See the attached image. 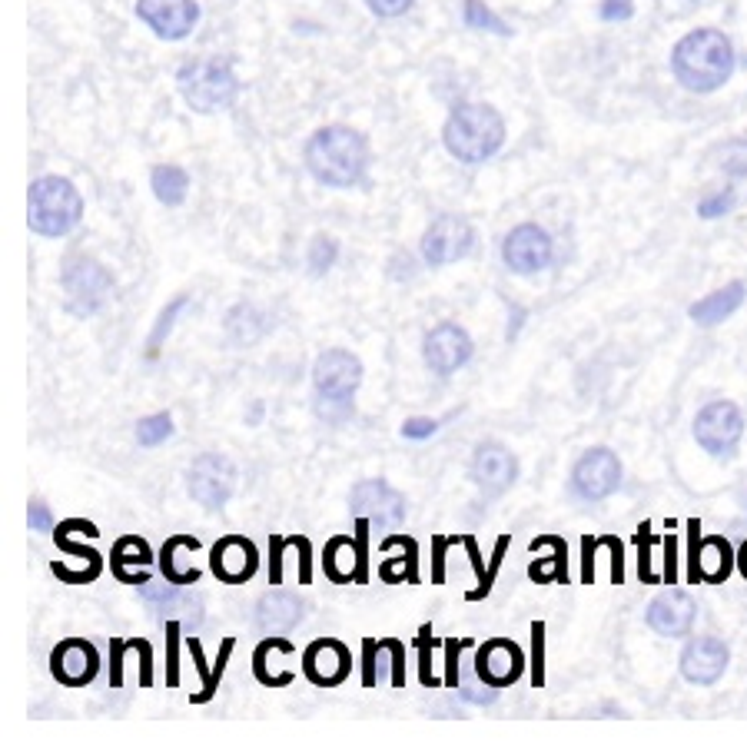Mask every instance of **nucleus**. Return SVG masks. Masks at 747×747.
<instances>
[{
  "instance_id": "ea45409f",
  "label": "nucleus",
  "mask_w": 747,
  "mask_h": 747,
  "mask_svg": "<svg viewBox=\"0 0 747 747\" xmlns=\"http://www.w3.org/2000/svg\"><path fill=\"white\" fill-rule=\"evenodd\" d=\"M336 253H339V246H336V240H332V236H326V233L313 236V243H309V256H306L309 273H313V276H326L329 269H332V263H336Z\"/></svg>"
},
{
  "instance_id": "bb28decb",
  "label": "nucleus",
  "mask_w": 747,
  "mask_h": 747,
  "mask_svg": "<svg viewBox=\"0 0 747 747\" xmlns=\"http://www.w3.org/2000/svg\"><path fill=\"white\" fill-rule=\"evenodd\" d=\"M744 296H747V286L744 283H728L721 289H714V293H708L704 299H698L688 316L694 319L698 326H718L724 323V319H731L738 309L744 306Z\"/></svg>"
},
{
  "instance_id": "0eeeda50",
  "label": "nucleus",
  "mask_w": 747,
  "mask_h": 747,
  "mask_svg": "<svg viewBox=\"0 0 747 747\" xmlns=\"http://www.w3.org/2000/svg\"><path fill=\"white\" fill-rule=\"evenodd\" d=\"M349 512L366 515L372 528H379V532H396V528L406 522L409 505H406V495H402L396 485H389L386 479H362L352 485Z\"/></svg>"
},
{
  "instance_id": "c85d7f7f",
  "label": "nucleus",
  "mask_w": 747,
  "mask_h": 747,
  "mask_svg": "<svg viewBox=\"0 0 747 747\" xmlns=\"http://www.w3.org/2000/svg\"><path fill=\"white\" fill-rule=\"evenodd\" d=\"M323 572L332 585H356V575H359L356 535L329 538L323 548Z\"/></svg>"
},
{
  "instance_id": "f3484780",
  "label": "nucleus",
  "mask_w": 747,
  "mask_h": 747,
  "mask_svg": "<svg viewBox=\"0 0 747 747\" xmlns=\"http://www.w3.org/2000/svg\"><path fill=\"white\" fill-rule=\"evenodd\" d=\"M352 671V651L339 638H316L303 651V674L316 688H339Z\"/></svg>"
},
{
  "instance_id": "4468645a",
  "label": "nucleus",
  "mask_w": 747,
  "mask_h": 747,
  "mask_svg": "<svg viewBox=\"0 0 747 747\" xmlns=\"http://www.w3.org/2000/svg\"><path fill=\"white\" fill-rule=\"evenodd\" d=\"M137 17L160 40H183L200 24L196 0H137Z\"/></svg>"
},
{
  "instance_id": "5701e85b",
  "label": "nucleus",
  "mask_w": 747,
  "mask_h": 747,
  "mask_svg": "<svg viewBox=\"0 0 747 747\" xmlns=\"http://www.w3.org/2000/svg\"><path fill=\"white\" fill-rule=\"evenodd\" d=\"M648 628L658 631L661 638H684L698 618V601H694L688 591L681 588H668L648 605Z\"/></svg>"
},
{
  "instance_id": "dca6fc26",
  "label": "nucleus",
  "mask_w": 747,
  "mask_h": 747,
  "mask_svg": "<svg viewBox=\"0 0 747 747\" xmlns=\"http://www.w3.org/2000/svg\"><path fill=\"white\" fill-rule=\"evenodd\" d=\"M469 472H472V482L479 485L485 495H505L518 479V459L502 442H482V445H475Z\"/></svg>"
},
{
  "instance_id": "c756f323",
  "label": "nucleus",
  "mask_w": 747,
  "mask_h": 747,
  "mask_svg": "<svg viewBox=\"0 0 747 747\" xmlns=\"http://www.w3.org/2000/svg\"><path fill=\"white\" fill-rule=\"evenodd\" d=\"M200 548V538L196 535H170L163 542V548H160V575L166 578V581H173V585H180V588H186V585H196L200 581V568H180V552L183 548Z\"/></svg>"
},
{
  "instance_id": "bf43d9fd",
  "label": "nucleus",
  "mask_w": 747,
  "mask_h": 747,
  "mask_svg": "<svg viewBox=\"0 0 747 747\" xmlns=\"http://www.w3.org/2000/svg\"><path fill=\"white\" fill-rule=\"evenodd\" d=\"M595 552H598V538H581V581L591 585V578H595Z\"/></svg>"
},
{
  "instance_id": "864d4df0",
  "label": "nucleus",
  "mask_w": 747,
  "mask_h": 747,
  "mask_svg": "<svg viewBox=\"0 0 747 747\" xmlns=\"http://www.w3.org/2000/svg\"><path fill=\"white\" fill-rule=\"evenodd\" d=\"M651 528L648 525H641L638 528V535H635V542H638V575H641V581H655V572H651Z\"/></svg>"
},
{
  "instance_id": "f704fd0d",
  "label": "nucleus",
  "mask_w": 747,
  "mask_h": 747,
  "mask_svg": "<svg viewBox=\"0 0 747 747\" xmlns=\"http://www.w3.org/2000/svg\"><path fill=\"white\" fill-rule=\"evenodd\" d=\"M190 306V296H176L170 306L163 309L160 313V319H157V326H153V332H150V339H147V359H157L160 356V349H163V339L170 336V329H173V323H176V316L183 313V309Z\"/></svg>"
},
{
  "instance_id": "39448f33",
  "label": "nucleus",
  "mask_w": 747,
  "mask_h": 747,
  "mask_svg": "<svg viewBox=\"0 0 747 747\" xmlns=\"http://www.w3.org/2000/svg\"><path fill=\"white\" fill-rule=\"evenodd\" d=\"M176 87L186 107L196 113H216L226 110L240 97V77L226 60H193V64L180 67L176 74Z\"/></svg>"
},
{
  "instance_id": "2eb2a0df",
  "label": "nucleus",
  "mask_w": 747,
  "mask_h": 747,
  "mask_svg": "<svg viewBox=\"0 0 747 747\" xmlns=\"http://www.w3.org/2000/svg\"><path fill=\"white\" fill-rule=\"evenodd\" d=\"M475 674L489 688H512V684L525 674V651L508 638H489L475 651Z\"/></svg>"
},
{
  "instance_id": "5fc2aeb1",
  "label": "nucleus",
  "mask_w": 747,
  "mask_h": 747,
  "mask_svg": "<svg viewBox=\"0 0 747 747\" xmlns=\"http://www.w3.org/2000/svg\"><path fill=\"white\" fill-rule=\"evenodd\" d=\"M601 20H608V24H621V20H631L635 17V0H601Z\"/></svg>"
},
{
  "instance_id": "b1692460",
  "label": "nucleus",
  "mask_w": 747,
  "mask_h": 747,
  "mask_svg": "<svg viewBox=\"0 0 747 747\" xmlns=\"http://www.w3.org/2000/svg\"><path fill=\"white\" fill-rule=\"evenodd\" d=\"M303 615H306V605L299 601V595H293V591H286V588H273L256 601L253 621L263 635H289V631L303 621Z\"/></svg>"
},
{
  "instance_id": "c9c22d12",
  "label": "nucleus",
  "mask_w": 747,
  "mask_h": 747,
  "mask_svg": "<svg viewBox=\"0 0 747 747\" xmlns=\"http://www.w3.org/2000/svg\"><path fill=\"white\" fill-rule=\"evenodd\" d=\"M508 545H512V538H508V535H498L489 568H485V575L479 578V585H475L472 591H465V598H469V601H482V598H489V595H492L495 578H498V572H502V562H505V555H508Z\"/></svg>"
},
{
  "instance_id": "de8ad7c7",
  "label": "nucleus",
  "mask_w": 747,
  "mask_h": 747,
  "mask_svg": "<svg viewBox=\"0 0 747 747\" xmlns=\"http://www.w3.org/2000/svg\"><path fill=\"white\" fill-rule=\"evenodd\" d=\"M731 206H734V190H718L698 203V216L701 220H718V216L731 213Z\"/></svg>"
},
{
  "instance_id": "393cba45",
  "label": "nucleus",
  "mask_w": 747,
  "mask_h": 747,
  "mask_svg": "<svg viewBox=\"0 0 747 747\" xmlns=\"http://www.w3.org/2000/svg\"><path fill=\"white\" fill-rule=\"evenodd\" d=\"M150 565H153V552L147 545V538L140 535H120L113 542L110 552V572L123 585H147L150 581Z\"/></svg>"
},
{
  "instance_id": "473e14b6",
  "label": "nucleus",
  "mask_w": 747,
  "mask_h": 747,
  "mask_svg": "<svg viewBox=\"0 0 747 747\" xmlns=\"http://www.w3.org/2000/svg\"><path fill=\"white\" fill-rule=\"evenodd\" d=\"M548 545H552V555L548 558H538V562L528 565V578L535 581V585H548V581H565L568 578V548H565V538L558 535H542Z\"/></svg>"
},
{
  "instance_id": "ddd939ff",
  "label": "nucleus",
  "mask_w": 747,
  "mask_h": 747,
  "mask_svg": "<svg viewBox=\"0 0 747 747\" xmlns=\"http://www.w3.org/2000/svg\"><path fill=\"white\" fill-rule=\"evenodd\" d=\"M505 266L518 276H532L552 263V236H548L538 223H522L505 236L502 243Z\"/></svg>"
},
{
  "instance_id": "f03ea898",
  "label": "nucleus",
  "mask_w": 747,
  "mask_h": 747,
  "mask_svg": "<svg viewBox=\"0 0 747 747\" xmlns=\"http://www.w3.org/2000/svg\"><path fill=\"white\" fill-rule=\"evenodd\" d=\"M671 74L691 93H714L734 74V47L728 34L698 27L684 34L671 50Z\"/></svg>"
},
{
  "instance_id": "a878e982",
  "label": "nucleus",
  "mask_w": 747,
  "mask_h": 747,
  "mask_svg": "<svg viewBox=\"0 0 747 747\" xmlns=\"http://www.w3.org/2000/svg\"><path fill=\"white\" fill-rule=\"evenodd\" d=\"M402 548V558H389V562L379 565V578L386 585H419V542L409 535H386L382 538V552L389 548Z\"/></svg>"
},
{
  "instance_id": "1a4fd4ad",
  "label": "nucleus",
  "mask_w": 747,
  "mask_h": 747,
  "mask_svg": "<svg viewBox=\"0 0 747 747\" xmlns=\"http://www.w3.org/2000/svg\"><path fill=\"white\" fill-rule=\"evenodd\" d=\"M186 489H190L193 502L216 512V508L230 502V495L236 489V465L223 452L196 455L190 472H186Z\"/></svg>"
},
{
  "instance_id": "7c9ffc66",
  "label": "nucleus",
  "mask_w": 747,
  "mask_h": 747,
  "mask_svg": "<svg viewBox=\"0 0 747 747\" xmlns=\"http://www.w3.org/2000/svg\"><path fill=\"white\" fill-rule=\"evenodd\" d=\"M269 651H286V655H293L296 645H293V641H286L283 635H269V638L259 641L256 651H253V674H256V681L263 684V688H286V684H293L296 681L293 671H279V674L269 671V664H266Z\"/></svg>"
},
{
  "instance_id": "9b49d317",
  "label": "nucleus",
  "mask_w": 747,
  "mask_h": 747,
  "mask_svg": "<svg viewBox=\"0 0 747 747\" xmlns=\"http://www.w3.org/2000/svg\"><path fill=\"white\" fill-rule=\"evenodd\" d=\"M621 485V462L618 455L595 445L572 465V492L581 502H601V498L615 495Z\"/></svg>"
},
{
  "instance_id": "69168bd1",
  "label": "nucleus",
  "mask_w": 747,
  "mask_h": 747,
  "mask_svg": "<svg viewBox=\"0 0 747 747\" xmlns=\"http://www.w3.org/2000/svg\"><path fill=\"white\" fill-rule=\"evenodd\" d=\"M738 568H741V575L747 578V542L741 545V552H738Z\"/></svg>"
},
{
  "instance_id": "603ef678",
  "label": "nucleus",
  "mask_w": 747,
  "mask_h": 747,
  "mask_svg": "<svg viewBox=\"0 0 747 747\" xmlns=\"http://www.w3.org/2000/svg\"><path fill=\"white\" fill-rule=\"evenodd\" d=\"M452 545V535H432V585H445V555Z\"/></svg>"
},
{
  "instance_id": "49530a36",
  "label": "nucleus",
  "mask_w": 747,
  "mask_h": 747,
  "mask_svg": "<svg viewBox=\"0 0 747 747\" xmlns=\"http://www.w3.org/2000/svg\"><path fill=\"white\" fill-rule=\"evenodd\" d=\"M379 645L392 655V688H406V645L399 638H379Z\"/></svg>"
},
{
  "instance_id": "7ed1b4c3",
  "label": "nucleus",
  "mask_w": 747,
  "mask_h": 747,
  "mask_svg": "<svg viewBox=\"0 0 747 747\" xmlns=\"http://www.w3.org/2000/svg\"><path fill=\"white\" fill-rule=\"evenodd\" d=\"M442 143L459 163L492 160L505 143V120L492 103H459L442 127Z\"/></svg>"
},
{
  "instance_id": "e2e57ef3",
  "label": "nucleus",
  "mask_w": 747,
  "mask_h": 747,
  "mask_svg": "<svg viewBox=\"0 0 747 747\" xmlns=\"http://www.w3.org/2000/svg\"><path fill=\"white\" fill-rule=\"evenodd\" d=\"M459 698H462V701H469V704H495V701H498V688H485V691L459 688Z\"/></svg>"
},
{
  "instance_id": "c03bdc74",
  "label": "nucleus",
  "mask_w": 747,
  "mask_h": 747,
  "mask_svg": "<svg viewBox=\"0 0 747 747\" xmlns=\"http://www.w3.org/2000/svg\"><path fill=\"white\" fill-rule=\"evenodd\" d=\"M472 645V638H449L445 641V688H452V691H459V655H462V648H469Z\"/></svg>"
},
{
  "instance_id": "6e6552de",
  "label": "nucleus",
  "mask_w": 747,
  "mask_h": 747,
  "mask_svg": "<svg viewBox=\"0 0 747 747\" xmlns=\"http://www.w3.org/2000/svg\"><path fill=\"white\" fill-rule=\"evenodd\" d=\"M694 439H698V445L704 452L718 455V459H724V455H734L738 452V445L744 439V415L741 409L734 406V402L728 399H714L708 402L698 419H694Z\"/></svg>"
},
{
  "instance_id": "f257e3e1",
  "label": "nucleus",
  "mask_w": 747,
  "mask_h": 747,
  "mask_svg": "<svg viewBox=\"0 0 747 747\" xmlns=\"http://www.w3.org/2000/svg\"><path fill=\"white\" fill-rule=\"evenodd\" d=\"M303 160L316 183L332 186V190H349L366 176L369 143L359 130L332 123V127H319L306 140Z\"/></svg>"
},
{
  "instance_id": "cd10ccee",
  "label": "nucleus",
  "mask_w": 747,
  "mask_h": 747,
  "mask_svg": "<svg viewBox=\"0 0 747 747\" xmlns=\"http://www.w3.org/2000/svg\"><path fill=\"white\" fill-rule=\"evenodd\" d=\"M137 651L140 655V688L153 684V645L147 638H110V684L123 688V668H127V655Z\"/></svg>"
},
{
  "instance_id": "37998d69",
  "label": "nucleus",
  "mask_w": 747,
  "mask_h": 747,
  "mask_svg": "<svg viewBox=\"0 0 747 747\" xmlns=\"http://www.w3.org/2000/svg\"><path fill=\"white\" fill-rule=\"evenodd\" d=\"M721 170L741 180L747 176V140H731L728 147L721 150Z\"/></svg>"
},
{
  "instance_id": "8fccbe9b",
  "label": "nucleus",
  "mask_w": 747,
  "mask_h": 747,
  "mask_svg": "<svg viewBox=\"0 0 747 747\" xmlns=\"http://www.w3.org/2000/svg\"><path fill=\"white\" fill-rule=\"evenodd\" d=\"M382 651L379 638H362V688H376V655Z\"/></svg>"
},
{
  "instance_id": "a19ab883",
  "label": "nucleus",
  "mask_w": 747,
  "mask_h": 747,
  "mask_svg": "<svg viewBox=\"0 0 747 747\" xmlns=\"http://www.w3.org/2000/svg\"><path fill=\"white\" fill-rule=\"evenodd\" d=\"M435 645H439V638H432V625H422L419 638H415V648H419V681H422V688H439V684H445V681H439L432 674V648Z\"/></svg>"
},
{
  "instance_id": "4c0bfd02",
  "label": "nucleus",
  "mask_w": 747,
  "mask_h": 747,
  "mask_svg": "<svg viewBox=\"0 0 747 747\" xmlns=\"http://www.w3.org/2000/svg\"><path fill=\"white\" fill-rule=\"evenodd\" d=\"M186 648H190L196 671H200V678H203V688L196 691V694H190V701H193V704L213 701V698H216V688H220V684L213 681V664H206V658H203V641H200V638H186Z\"/></svg>"
},
{
  "instance_id": "72a5a7b5",
  "label": "nucleus",
  "mask_w": 747,
  "mask_h": 747,
  "mask_svg": "<svg viewBox=\"0 0 747 747\" xmlns=\"http://www.w3.org/2000/svg\"><path fill=\"white\" fill-rule=\"evenodd\" d=\"M313 412L319 422L326 425H346L356 415V396H326V392H313Z\"/></svg>"
},
{
  "instance_id": "6ab92c4d",
  "label": "nucleus",
  "mask_w": 747,
  "mask_h": 747,
  "mask_svg": "<svg viewBox=\"0 0 747 747\" xmlns=\"http://www.w3.org/2000/svg\"><path fill=\"white\" fill-rule=\"evenodd\" d=\"M100 671V655L87 638H64L50 651V674L64 688H87Z\"/></svg>"
},
{
  "instance_id": "4be33fe9",
  "label": "nucleus",
  "mask_w": 747,
  "mask_h": 747,
  "mask_svg": "<svg viewBox=\"0 0 747 747\" xmlns=\"http://www.w3.org/2000/svg\"><path fill=\"white\" fill-rule=\"evenodd\" d=\"M728 661H731V651L721 638L701 635V638H691L688 645H684L681 674H684V681H691V684H714V681L724 678Z\"/></svg>"
},
{
  "instance_id": "680f3d73",
  "label": "nucleus",
  "mask_w": 747,
  "mask_h": 747,
  "mask_svg": "<svg viewBox=\"0 0 747 747\" xmlns=\"http://www.w3.org/2000/svg\"><path fill=\"white\" fill-rule=\"evenodd\" d=\"M608 545H611V581L621 585V578H625V558H621V542L615 535H608Z\"/></svg>"
},
{
  "instance_id": "423d86ee",
  "label": "nucleus",
  "mask_w": 747,
  "mask_h": 747,
  "mask_svg": "<svg viewBox=\"0 0 747 747\" xmlns=\"http://www.w3.org/2000/svg\"><path fill=\"white\" fill-rule=\"evenodd\" d=\"M60 283H64V293H67V299H64L67 309L80 319L97 313V309L107 303V296L113 293L110 269L100 266L97 259H87V256L70 259V263L64 266Z\"/></svg>"
},
{
  "instance_id": "412c9836",
  "label": "nucleus",
  "mask_w": 747,
  "mask_h": 747,
  "mask_svg": "<svg viewBox=\"0 0 747 747\" xmlns=\"http://www.w3.org/2000/svg\"><path fill=\"white\" fill-rule=\"evenodd\" d=\"M210 572L223 585H246L259 572V552L246 535H223L210 548Z\"/></svg>"
},
{
  "instance_id": "13d9d810",
  "label": "nucleus",
  "mask_w": 747,
  "mask_h": 747,
  "mask_svg": "<svg viewBox=\"0 0 747 747\" xmlns=\"http://www.w3.org/2000/svg\"><path fill=\"white\" fill-rule=\"evenodd\" d=\"M27 522L34 532H54V522H50V508L47 502H40V498H34L27 508Z\"/></svg>"
},
{
  "instance_id": "0e129e2a",
  "label": "nucleus",
  "mask_w": 747,
  "mask_h": 747,
  "mask_svg": "<svg viewBox=\"0 0 747 747\" xmlns=\"http://www.w3.org/2000/svg\"><path fill=\"white\" fill-rule=\"evenodd\" d=\"M462 542H465V552H469V562H472V568H475V575H485V562H482V552H479V542H475V535H462Z\"/></svg>"
},
{
  "instance_id": "aec40b11",
  "label": "nucleus",
  "mask_w": 747,
  "mask_h": 747,
  "mask_svg": "<svg viewBox=\"0 0 747 747\" xmlns=\"http://www.w3.org/2000/svg\"><path fill=\"white\" fill-rule=\"evenodd\" d=\"M688 532H691V568H688V578L691 581H708V585H721V581H728L734 562H738V555L731 552L728 538L721 535H708L698 542V522H688Z\"/></svg>"
},
{
  "instance_id": "6e6d98bb",
  "label": "nucleus",
  "mask_w": 747,
  "mask_h": 747,
  "mask_svg": "<svg viewBox=\"0 0 747 747\" xmlns=\"http://www.w3.org/2000/svg\"><path fill=\"white\" fill-rule=\"evenodd\" d=\"M415 0H366V7L376 17H402L406 10H412Z\"/></svg>"
},
{
  "instance_id": "052dcab7",
  "label": "nucleus",
  "mask_w": 747,
  "mask_h": 747,
  "mask_svg": "<svg viewBox=\"0 0 747 747\" xmlns=\"http://www.w3.org/2000/svg\"><path fill=\"white\" fill-rule=\"evenodd\" d=\"M674 575H678V542L674 535H664V585H674Z\"/></svg>"
},
{
  "instance_id": "2f4dec72",
  "label": "nucleus",
  "mask_w": 747,
  "mask_h": 747,
  "mask_svg": "<svg viewBox=\"0 0 747 747\" xmlns=\"http://www.w3.org/2000/svg\"><path fill=\"white\" fill-rule=\"evenodd\" d=\"M150 186H153V196H157L163 206H180L186 203V196H190V173L176 163H160V166H153Z\"/></svg>"
},
{
  "instance_id": "4d7b16f0",
  "label": "nucleus",
  "mask_w": 747,
  "mask_h": 747,
  "mask_svg": "<svg viewBox=\"0 0 747 747\" xmlns=\"http://www.w3.org/2000/svg\"><path fill=\"white\" fill-rule=\"evenodd\" d=\"M435 429H439V422H435V419H425V415H415V419H409L406 425H402V435H406V439L422 442V439H429V435H435Z\"/></svg>"
},
{
  "instance_id": "09e8293b",
  "label": "nucleus",
  "mask_w": 747,
  "mask_h": 747,
  "mask_svg": "<svg viewBox=\"0 0 747 747\" xmlns=\"http://www.w3.org/2000/svg\"><path fill=\"white\" fill-rule=\"evenodd\" d=\"M54 542H57L60 552H67V555H74V558H83V562L103 565V555H100V552H93V548L74 542V538H70V532H64V528H60V525L54 528Z\"/></svg>"
},
{
  "instance_id": "58836bf2",
  "label": "nucleus",
  "mask_w": 747,
  "mask_h": 747,
  "mask_svg": "<svg viewBox=\"0 0 747 747\" xmlns=\"http://www.w3.org/2000/svg\"><path fill=\"white\" fill-rule=\"evenodd\" d=\"M173 435V415L170 412H157L147 415V419L137 422V442L153 449V445H163Z\"/></svg>"
},
{
  "instance_id": "a18cd8bd",
  "label": "nucleus",
  "mask_w": 747,
  "mask_h": 747,
  "mask_svg": "<svg viewBox=\"0 0 747 747\" xmlns=\"http://www.w3.org/2000/svg\"><path fill=\"white\" fill-rule=\"evenodd\" d=\"M532 684H545V621H532Z\"/></svg>"
},
{
  "instance_id": "3c124183",
  "label": "nucleus",
  "mask_w": 747,
  "mask_h": 747,
  "mask_svg": "<svg viewBox=\"0 0 747 747\" xmlns=\"http://www.w3.org/2000/svg\"><path fill=\"white\" fill-rule=\"evenodd\" d=\"M180 591H183L180 585H173V581H166V578H163V585H160V581H153V578L147 581V585H140V595L147 598L153 608H160V605H166V601H173L176 595H180Z\"/></svg>"
},
{
  "instance_id": "f8f14e48",
  "label": "nucleus",
  "mask_w": 747,
  "mask_h": 747,
  "mask_svg": "<svg viewBox=\"0 0 747 747\" xmlns=\"http://www.w3.org/2000/svg\"><path fill=\"white\" fill-rule=\"evenodd\" d=\"M475 342L459 323H439L435 329L425 332L422 339V359L435 376H452L459 372L465 362L472 359Z\"/></svg>"
},
{
  "instance_id": "9d476101",
  "label": "nucleus",
  "mask_w": 747,
  "mask_h": 747,
  "mask_svg": "<svg viewBox=\"0 0 747 747\" xmlns=\"http://www.w3.org/2000/svg\"><path fill=\"white\" fill-rule=\"evenodd\" d=\"M475 230L465 216L442 213L429 223V230L422 233V259L429 266H449L459 263L472 253Z\"/></svg>"
},
{
  "instance_id": "79ce46f5",
  "label": "nucleus",
  "mask_w": 747,
  "mask_h": 747,
  "mask_svg": "<svg viewBox=\"0 0 747 747\" xmlns=\"http://www.w3.org/2000/svg\"><path fill=\"white\" fill-rule=\"evenodd\" d=\"M180 628H183L180 618L163 621V631H166V688H176V684H180V655H176V648H180Z\"/></svg>"
},
{
  "instance_id": "e433bc0d",
  "label": "nucleus",
  "mask_w": 747,
  "mask_h": 747,
  "mask_svg": "<svg viewBox=\"0 0 747 747\" xmlns=\"http://www.w3.org/2000/svg\"><path fill=\"white\" fill-rule=\"evenodd\" d=\"M465 24L475 30H489V34H498V37H512V27H508L502 17H495L482 0H465Z\"/></svg>"
},
{
  "instance_id": "20e7f679",
  "label": "nucleus",
  "mask_w": 747,
  "mask_h": 747,
  "mask_svg": "<svg viewBox=\"0 0 747 747\" xmlns=\"http://www.w3.org/2000/svg\"><path fill=\"white\" fill-rule=\"evenodd\" d=\"M83 220V196L67 176H40L27 193V223L37 236L60 240Z\"/></svg>"
},
{
  "instance_id": "a211bd4d",
  "label": "nucleus",
  "mask_w": 747,
  "mask_h": 747,
  "mask_svg": "<svg viewBox=\"0 0 747 747\" xmlns=\"http://www.w3.org/2000/svg\"><path fill=\"white\" fill-rule=\"evenodd\" d=\"M362 386V362L349 349H326L313 362V392L356 396Z\"/></svg>"
}]
</instances>
